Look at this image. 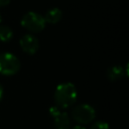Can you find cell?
Segmentation results:
<instances>
[{"mask_svg": "<svg viewBox=\"0 0 129 129\" xmlns=\"http://www.w3.org/2000/svg\"><path fill=\"white\" fill-rule=\"evenodd\" d=\"M54 102L55 106L59 109H68L77 101L78 91L73 83L66 82L59 84L54 91Z\"/></svg>", "mask_w": 129, "mask_h": 129, "instance_id": "6da1fadb", "label": "cell"}, {"mask_svg": "<svg viewBox=\"0 0 129 129\" xmlns=\"http://www.w3.org/2000/svg\"><path fill=\"white\" fill-rule=\"evenodd\" d=\"M20 23L21 26L24 27L26 30L34 33L42 31L46 25L43 16L34 11H29L26 14H24L23 17L21 18Z\"/></svg>", "mask_w": 129, "mask_h": 129, "instance_id": "7a4b0ae2", "label": "cell"}, {"mask_svg": "<svg viewBox=\"0 0 129 129\" xmlns=\"http://www.w3.org/2000/svg\"><path fill=\"white\" fill-rule=\"evenodd\" d=\"M72 118L80 125L91 123L96 117V111L89 104H80L73 108L71 112Z\"/></svg>", "mask_w": 129, "mask_h": 129, "instance_id": "3957f363", "label": "cell"}, {"mask_svg": "<svg viewBox=\"0 0 129 129\" xmlns=\"http://www.w3.org/2000/svg\"><path fill=\"white\" fill-rule=\"evenodd\" d=\"M20 61L16 55L11 52L0 53V75L13 76L20 70Z\"/></svg>", "mask_w": 129, "mask_h": 129, "instance_id": "277c9868", "label": "cell"}, {"mask_svg": "<svg viewBox=\"0 0 129 129\" xmlns=\"http://www.w3.org/2000/svg\"><path fill=\"white\" fill-rule=\"evenodd\" d=\"M19 44L21 49L27 54H34L39 48V41L36 36L31 33H27L21 36L19 39Z\"/></svg>", "mask_w": 129, "mask_h": 129, "instance_id": "5b68a950", "label": "cell"}, {"mask_svg": "<svg viewBox=\"0 0 129 129\" xmlns=\"http://www.w3.org/2000/svg\"><path fill=\"white\" fill-rule=\"evenodd\" d=\"M52 118L55 129H71V119L67 112L59 110Z\"/></svg>", "mask_w": 129, "mask_h": 129, "instance_id": "8992f818", "label": "cell"}, {"mask_svg": "<svg viewBox=\"0 0 129 129\" xmlns=\"http://www.w3.org/2000/svg\"><path fill=\"white\" fill-rule=\"evenodd\" d=\"M124 76H128V66H112L107 70V77L110 81H117Z\"/></svg>", "mask_w": 129, "mask_h": 129, "instance_id": "52a82bcc", "label": "cell"}, {"mask_svg": "<svg viewBox=\"0 0 129 129\" xmlns=\"http://www.w3.org/2000/svg\"><path fill=\"white\" fill-rule=\"evenodd\" d=\"M44 20L46 23H50V24H55L57 22H59L62 18V12L59 8L57 7H53L49 10L46 11L45 15L43 16Z\"/></svg>", "mask_w": 129, "mask_h": 129, "instance_id": "ba28073f", "label": "cell"}, {"mask_svg": "<svg viewBox=\"0 0 129 129\" xmlns=\"http://www.w3.org/2000/svg\"><path fill=\"white\" fill-rule=\"evenodd\" d=\"M13 37V31L9 26L0 25V40L2 42H8Z\"/></svg>", "mask_w": 129, "mask_h": 129, "instance_id": "9c48e42d", "label": "cell"}, {"mask_svg": "<svg viewBox=\"0 0 129 129\" xmlns=\"http://www.w3.org/2000/svg\"><path fill=\"white\" fill-rule=\"evenodd\" d=\"M91 129H110V128H109V124L107 122H105V121H97L92 125Z\"/></svg>", "mask_w": 129, "mask_h": 129, "instance_id": "30bf717a", "label": "cell"}, {"mask_svg": "<svg viewBox=\"0 0 129 129\" xmlns=\"http://www.w3.org/2000/svg\"><path fill=\"white\" fill-rule=\"evenodd\" d=\"M11 0H0V7H4L10 3Z\"/></svg>", "mask_w": 129, "mask_h": 129, "instance_id": "8fae6325", "label": "cell"}, {"mask_svg": "<svg viewBox=\"0 0 129 129\" xmlns=\"http://www.w3.org/2000/svg\"><path fill=\"white\" fill-rule=\"evenodd\" d=\"M72 129H86V127H84L83 125H76V126H74Z\"/></svg>", "mask_w": 129, "mask_h": 129, "instance_id": "7c38bea8", "label": "cell"}, {"mask_svg": "<svg viewBox=\"0 0 129 129\" xmlns=\"http://www.w3.org/2000/svg\"><path fill=\"white\" fill-rule=\"evenodd\" d=\"M3 93H4V91H3V87L0 85V101H1V99H2V97H3Z\"/></svg>", "mask_w": 129, "mask_h": 129, "instance_id": "4fadbf2b", "label": "cell"}, {"mask_svg": "<svg viewBox=\"0 0 129 129\" xmlns=\"http://www.w3.org/2000/svg\"><path fill=\"white\" fill-rule=\"evenodd\" d=\"M1 19H2V18H1V15H0V22H1Z\"/></svg>", "mask_w": 129, "mask_h": 129, "instance_id": "5bb4252c", "label": "cell"}]
</instances>
